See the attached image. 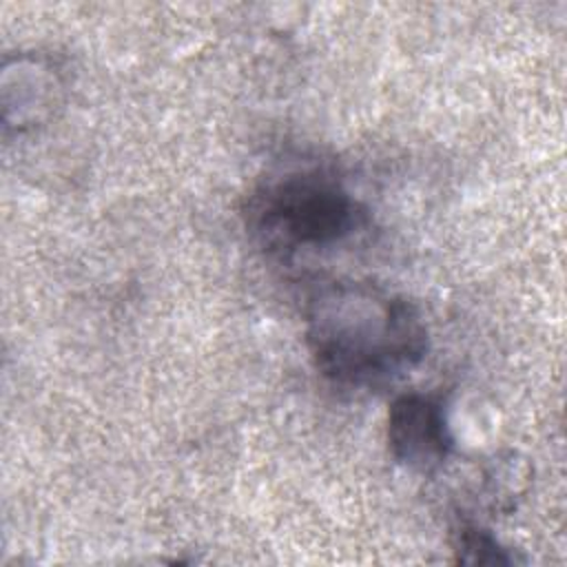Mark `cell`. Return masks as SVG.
<instances>
[{
    "mask_svg": "<svg viewBox=\"0 0 567 567\" xmlns=\"http://www.w3.org/2000/svg\"><path fill=\"white\" fill-rule=\"evenodd\" d=\"M306 343L326 381L379 390L425 359L427 326L408 297L368 281L334 279L308 297Z\"/></svg>",
    "mask_w": 567,
    "mask_h": 567,
    "instance_id": "1",
    "label": "cell"
},
{
    "mask_svg": "<svg viewBox=\"0 0 567 567\" xmlns=\"http://www.w3.org/2000/svg\"><path fill=\"white\" fill-rule=\"evenodd\" d=\"M385 441L392 458L416 472L434 474L454 452L445 399L436 392H403L388 410Z\"/></svg>",
    "mask_w": 567,
    "mask_h": 567,
    "instance_id": "3",
    "label": "cell"
},
{
    "mask_svg": "<svg viewBox=\"0 0 567 567\" xmlns=\"http://www.w3.org/2000/svg\"><path fill=\"white\" fill-rule=\"evenodd\" d=\"M241 215L250 241L286 264L339 248L370 224L368 208L341 175L310 159L266 173L250 188Z\"/></svg>",
    "mask_w": 567,
    "mask_h": 567,
    "instance_id": "2",
    "label": "cell"
},
{
    "mask_svg": "<svg viewBox=\"0 0 567 567\" xmlns=\"http://www.w3.org/2000/svg\"><path fill=\"white\" fill-rule=\"evenodd\" d=\"M450 547L463 565H516L518 558L481 523L458 516L450 529Z\"/></svg>",
    "mask_w": 567,
    "mask_h": 567,
    "instance_id": "4",
    "label": "cell"
}]
</instances>
